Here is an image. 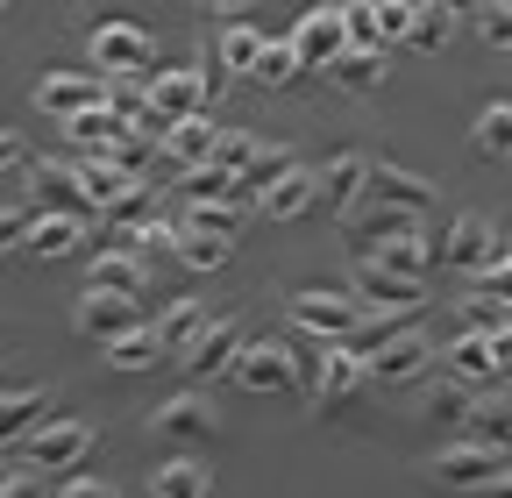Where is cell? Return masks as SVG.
I'll use <instances>...</instances> for the list:
<instances>
[{
	"mask_svg": "<svg viewBox=\"0 0 512 498\" xmlns=\"http://www.w3.org/2000/svg\"><path fill=\"white\" fill-rule=\"evenodd\" d=\"M434 484H448V491H491L498 477H512V456L505 449H491V442H448L441 456H434V470H427Z\"/></svg>",
	"mask_w": 512,
	"mask_h": 498,
	"instance_id": "6da1fadb",
	"label": "cell"
},
{
	"mask_svg": "<svg viewBox=\"0 0 512 498\" xmlns=\"http://www.w3.org/2000/svg\"><path fill=\"white\" fill-rule=\"evenodd\" d=\"M285 328L292 335H320V342H349L363 321H356L349 292H292L285 299Z\"/></svg>",
	"mask_w": 512,
	"mask_h": 498,
	"instance_id": "7a4b0ae2",
	"label": "cell"
},
{
	"mask_svg": "<svg viewBox=\"0 0 512 498\" xmlns=\"http://www.w3.org/2000/svg\"><path fill=\"white\" fill-rule=\"evenodd\" d=\"M72 328L86 335V342H100V349H114V342H128L136 328H150L143 314H136V299H121V292H79V306H72Z\"/></svg>",
	"mask_w": 512,
	"mask_h": 498,
	"instance_id": "3957f363",
	"label": "cell"
},
{
	"mask_svg": "<svg viewBox=\"0 0 512 498\" xmlns=\"http://www.w3.org/2000/svg\"><path fill=\"white\" fill-rule=\"evenodd\" d=\"M36 107H43L50 121H79V114H93V107H114V79H107V72H50V79L36 86Z\"/></svg>",
	"mask_w": 512,
	"mask_h": 498,
	"instance_id": "277c9868",
	"label": "cell"
},
{
	"mask_svg": "<svg viewBox=\"0 0 512 498\" xmlns=\"http://www.w3.org/2000/svg\"><path fill=\"white\" fill-rule=\"evenodd\" d=\"M498 249H505V235H498L484 214H456V221H448V235H441V264L484 278V271L498 264Z\"/></svg>",
	"mask_w": 512,
	"mask_h": 498,
	"instance_id": "5b68a950",
	"label": "cell"
},
{
	"mask_svg": "<svg viewBox=\"0 0 512 498\" xmlns=\"http://www.w3.org/2000/svg\"><path fill=\"white\" fill-rule=\"evenodd\" d=\"M228 378L242 385V392H292L299 385V356H292V342H249L242 356H235V370Z\"/></svg>",
	"mask_w": 512,
	"mask_h": 498,
	"instance_id": "8992f818",
	"label": "cell"
},
{
	"mask_svg": "<svg viewBox=\"0 0 512 498\" xmlns=\"http://www.w3.org/2000/svg\"><path fill=\"white\" fill-rule=\"evenodd\" d=\"M15 463H43V470H72V463H86L93 456V427L86 420H50V427H36L22 449H8Z\"/></svg>",
	"mask_w": 512,
	"mask_h": 498,
	"instance_id": "52a82bcc",
	"label": "cell"
},
{
	"mask_svg": "<svg viewBox=\"0 0 512 498\" xmlns=\"http://www.w3.org/2000/svg\"><path fill=\"white\" fill-rule=\"evenodd\" d=\"M349 299H363V306H377V314H420L427 306V292L420 285H406V278H392L377 257H356V271H349V285H342Z\"/></svg>",
	"mask_w": 512,
	"mask_h": 498,
	"instance_id": "ba28073f",
	"label": "cell"
},
{
	"mask_svg": "<svg viewBox=\"0 0 512 498\" xmlns=\"http://www.w3.org/2000/svg\"><path fill=\"white\" fill-rule=\"evenodd\" d=\"M207 72L200 65H164V72H150V107L171 121V129H178V121H200V107H207Z\"/></svg>",
	"mask_w": 512,
	"mask_h": 498,
	"instance_id": "9c48e42d",
	"label": "cell"
},
{
	"mask_svg": "<svg viewBox=\"0 0 512 498\" xmlns=\"http://www.w3.org/2000/svg\"><path fill=\"white\" fill-rule=\"evenodd\" d=\"M292 50H299V65H306V72L328 79V65L349 50V22H342V8H306L299 29H292Z\"/></svg>",
	"mask_w": 512,
	"mask_h": 498,
	"instance_id": "30bf717a",
	"label": "cell"
},
{
	"mask_svg": "<svg viewBox=\"0 0 512 498\" xmlns=\"http://www.w3.org/2000/svg\"><path fill=\"white\" fill-rule=\"evenodd\" d=\"M242 349H249L242 321H235V314H221V321H214L200 342H192V349L178 356V370H185L192 385H207V378H221V370H235V356H242Z\"/></svg>",
	"mask_w": 512,
	"mask_h": 498,
	"instance_id": "8fae6325",
	"label": "cell"
},
{
	"mask_svg": "<svg viewBox=\"0 0 512 498\" xmlns=\"http://www.w3.org/2000/svg\"><path fill=\"white\" fill-rule=\"evenodd\" d=\"M157 442H214V427H221V413L200 399V392H178V399H164V406H150V420H143Z\"/></svg>",
	"mask_w": 512,
	"mask_h": 498,
	"instance_id": "7c38bea8",
	"label": "cell"
},
{
	"mask_svg": "<svg viewBox=\"0 0 512 498\" xmlns=\"http://www.w3.org/2000/svg\"><path fill=\"white\" fill-rule=\"evenodd\" d=\"M93 65H107V79L150 72V29H136V22H100V29H93Z\"/></svg>",
	"mask_w": 512,
	"mask_h": 498,
	"instance_id": "4fadbf2b",
	"label": "cell"
},
{
	"mask_svg": "<svg viewBox=\"0 0 512 498\" xmlns=\"http://www.w3.org/2000/svg\"><path fill=\"white\" fill-rule=\"evenodd\" d=\"M434 356H441V349L427 342V328H406V335H392V342H384V349H377L363 370H370V385H413Z\"/></svg>",
	"mask_w": 512,
	"mask_h": 498,
	"instance_id": "5bb4252c",
	"label": "cell"
},
{
	"mask_svg": "<svg viewBox=\"0 0 512 498\" xmlns=\"http://www.w3.org/2000/svg\"><path fill=\"white\" fill-rule=\"evenodd\" d=\"M370 157L363 150H342V157H328V164H320V200H335V214L349 221L363 200H370Z\"/></svg>",
	"mask_w": 512,
	"mask_h": 498,
	"instance_id": "9a60e30c",
	"label": "cell"
},
{
	"mask_svg": "<svg viewBox=\"0 0 512 498\" xmlns=\"http://www.w3.org/2000/svg\"><path fill=\"white\" fill-rule=\"evenodd\" d=\"M50 406H57L50 385H15L8 399H0V449H22L36 427H50Z\"/></svg>",
	"mask_w": 512,
	"mask_h": 498,
	"instance_id": "2e32d148",
	"label": "cell"
},
{
	"mask_svg": "<svg viewBox=\"0 0 512 498\" xmlns=\"http://www.w3.org/2000/svg\"><path fill=\"white\" fill-rule=\"evenodd\" d=\"M370 200L427 221V214H434V185H427V178H413L406 164H377V171H370Z\"/></svg>",
	"mask_w": 512,
	"mask_h": 498,
	"instance_id": "e0dca14e",
	"label": "cell"
},
{
	"mask_svg": "<svg viewBox=\"0 0 512 498\" xmlns=\"http://www.w3.org/2000/svg\"><path fill=\"white\" fill-rule=\"evenodd\" d=\"M214 150H221V129H214L207 114H200V121H178V129L164 136V164H171L178 178H185V171H207Z\"/></svg>",
	"mask_w": 512,
	"mask_h": 498,
	"instance_id": "ac0fdd59",
	"label": "cell"
},
{
	"mask_svg": "<svg viewBox=\"0 0 512 498\" xmlns=\"http://www.w3.org/2000/svg\"><path fill=\"white\" fill-rule=\"evenodd\" d=\"M441 370H448V378H456V385H491L498 378V342L491 335H456V342H448L441 349Z\"/></svg>",
	"mask_w": 512,
	"mask_h": 498,
	"instance_id": "d6986e66",
	"label": "cell"
},
{
	"mask_svg": "<svg viewBox=\"0 0 512 498\" xmlns=\"http://www.w3.org/2000/svg\"><path fill=\"white\" fill-rule=\"evenodd\" d=\"M349 235L363 242V257H377L384 242H399V235H420V214H399V207H377V200H363V207L349 214Z\"/></svg>",
	"mask_w": 512,
	"mask_h": 498,
	"instance_id": "ffe728a7",
	"label": "cell"
},
{
	"mask_svg": "<svg viewBox=\"0 0 512 498\" xmlns=\"http://www.w3.org/2000/svg\"><path fill=\"white\" fill-rule=\"evenodd\" d=\"M79 185H86V207H93V214H114L143 178H136V171H121L114 157H86V164H79Z\"/></svg>",
	"mask_w": 512,
	"mask_h": 498,
	"instance_id": "44dd1931",
	"label": "cell"
},
{
	"mask_svg": "<svg viewBox=\"0 0 512 498\" xmlns=\"http://www.w3.org/2000/svg\"><path fill=\"white\" fill-rule=\"evenodd\" d=\"M150 278V257H136V249H93V292H121L136 299Z\"/></svg>",
	"mask_w": 512,
	"mask_h": 498,
	"instance_id": "7402d4cb",
	"label": "cell"
},
{
	"mask_svg": "<svg viewBox=\"0 0 512 498\" xmlns=\"http://www.w3.org/2000/svg\"><path fill=\"white\" fill-rule=\"evenodd\" d=\"M150 498H214V470L200 456H171L150 470Z\"/></svg>",
	"mask_w": 512,
	"mask_h": 498,
	"instance_id": "603a6c76",
	"label": "cell"
},
{
	"mask_svg": "<svg viewBox=\"0 0 512 498\" xmlns=\"http://www.w3.org/2000/svg\"><path fill=\"white\" fill-rule=\"evenodd\" d=\"M214 50H221V72H249L256 79V65H264V50H271V36L256 29V22H221V36H214Z\"/></svg>",
	"mask_w": 512,
	"mask_h": 498,
	"instance_id": "cb8c5ba5",
	"label": "cell"
},
{
	"mask_svg": "<svg viewBox=\"0 0 512 498\" xmlns=\"http://www.w3.org/2000/svg\"><path fill=\"white\" fill-rule=\"evenodd\" d=\"M377 264L392 271V278H406V285H420V278L441 264V242H434V235H399V242L377 249Z\"/></svg>",
	"mask_w": 512,
	"mask_h": 498,
	"instance_id": "d4e9b609",
	"label": "cell"
},
{
	"mask_svg": "<svg viewBox=\"0 0 512 498\" xmlns=\"http://www.w3.org/2000/svg\"><path fill=\"white\" fill-rule=\"evenodd\" d=\"M363 378H370V370H363V356H356V349H328V363H320V378H313V392H306V399H313V406H342Z\"/></svg>",
	"mask_w": 512,
	"mask_h": 498,
	"instance_id": "484cf974",
	"label": "cell"
},
{
	"mask_svg": "<svg viewBox=\"0 0 512 498\" xmlns=\"http://www.w3.org/2000/svg\"><path fill=\"white\" fill-rule=\"evenodd\" d=\"M36 193H43L36 214H93L86 207V185H79V164H43L36 171Z\"/></svg>",
	"mask_w": 512,
	"mask_h": 498,
	"instance_id": "4316f807",
	"label": "cell"
},
{
	"mask_svg": "<svg viewBox=\"0 0 512 498\" xmlns=\"http://www.w3.org/2000/svg\"><path fill=\"white\" fill-rule=\"evenodd\" d=\"M292 171H299V164H292V150H285V143H264V150H256V157H249V171L235 178V193H242V200L256 207V200H264V193H271V185H285Z\"/></svg>",
	"mask_w": 512,
	"mask_h": 498,
	"instance_id": "83f0119b",
	"label": "cell"
},
{
	"mask_svg": "<svg viewBox=\"0 0 512 498\" xmlns=\"http://www.w3.org/2000/svg\"><path fill=\"white\" fill-rule=\"evenodd\" d=\"M313 200H320V171H292L285 185H271V193L256 200V214H264V221H299Z\"/></svg>",
	"mask_w": 512,
	"mask_h": 498,
	"instance_id": "f1b7e54d",
	"label": "cell"
},
{
	"mask_svg": "<svg viewBox=\"0 0 512 498\" xmlns=\"http://www.w3.org/2000/svg\"><path fill=\"white\" fill-rule=\"evenodd\" d=\"M384 72H392V65H384V50H342L335 65H328V79H335L342 93H377Z\"/></svg>",
	"mask_w": 512,
	"mask_h": 498,
	"instance_id": "f546056e",
	"label": "cell"
},
{
	"mask_svg": "<svg viewBox=\"0 0 512 498\" xmlns=\"http://www.w3.org/2000/svg\"><path fill=\"white\" fill-rule=\"evenodd\" d=\"M207 328H214V314H207V306H200V299H178V306H171V314L157 321V335H164V349H171V356H185V349H192V342H200Z\"/></svg>",
	"mask_w": 512,
	"mask_h": 498,
	"instance_id": "4dcf8cb0",
	"label": "cell"
},
{
	"mask_svg": "<svg viewBox=\"0 0 512 498\" xmlns=\"http://www.w3.org/2000/svg\"><path fill=\"white\" fill-rule=\"evenodd\" d=\"M79 235H86V214H36L29 257H64V249H79Z\"/></svg>",
	"mask_w": 512,
	"mask_h": 498,
	"instance_id": "1f68e13d",
	"label": "cell"
},
{
	"mask_svg": "<svg viewBox=\"0 0 512 498\" xmlns=\"http://www.w3.org/2000/svg\"><path fill=\"white\" fill-rule=\"evenodd\" d=\"M470 150L477 157H512V100H491L470 129Z\"/></svg>",
	"mask_w": 512,
	"mask_h": 498,
	"instance_id": "d6a6232c",
	"label": "cell"
},
{
	"mask_svg": "<svg viewBox=\"0 0 512 498\" xmlns=\"http://www.w3.org/2000/svg\"><path fill=\"white\" fill-rule=\"evenodd\" d=\"M228 257H235L228 235H192V228H178V264H185V271H221Z\"/></svg>",
	"mask_w": 512,
	"mask_h": 498,
	"instance_id": "836d02e7",
	"label": "cell"
},
{
	"mask_svg": "<svg viewBox=\"0 0 512 498\" xmlns=\"http://www.w3.org/2000/svg\"><path fill=\"white\" fill-rule=\"evenodd\" d=\"M456 36V8H441V0H413V50H441Z\"/></svg>",
	"mask_w": 512,
	"mask_h": 498,
	"instance_id": "e575fe53",
	"label": "cell"
},
{
	"mask_svg": "<svg viewBox=\"0 0 512 498\" xmlns=\"http://www.w3.org/2000/svg\"><path fill=\"white\" fill-rule=\"evenodd\" d=\"M164 356H171V349H164V335H157V328H136L128 342H114V349H107V363H114V370H150V363H164Z\"/></svg>",
	"mask_w": 512,
	"mask_h": 498,
	"instance_id": "d590c367",
	"label": "cell"
},
{
	"mask_svg": "<svg viewBox=\"0 0 512 498\" xmlns=\"http://www.w3.org/2000/svg\"><path fill=\"white\" fill-rule=\"evenodd\" d=\"M463 328H470V335H505V328H512V306H505L498 292H470V299H463Z\"/></svg>",
	"mask_w": 512,
	"mask_h": 498,
	"instance_id": "8d00e7d4",
	"label": "cell"
},
{
	"mask_svg": "<svg viewBox=\"0 0 512 498\" xmlns=\"http://www.w3.org/2000/svg\"><path fill=\"white\" fill-rule=\"evenodd\" d=\"M185 228H192V235H228V242H235V228H242V200H221V207H185Z\"/></svg>",
	"mask_w": 512,
	"mask_h": 498,
	"instance_id": "74e56055",
	"label": "cell"
},
{
	"mask_svg": "<svg viewBox=\"0 0 512 498\" xmlns=\"http://www.w3.org/2000/svg\"><path fill=\"white\" fill-rule=\"evenodd\" d=\"M299 72H306V65H299L292 36H285V43H271V50H264V65H256V86H292Z\"/></svg>",
	"mask_w": 512,
	"mask_h": 498,
	"instance_id": "f35d334b",
	"label": "cell"
},
{
	"mask_svg": "<svg viewBox=\"0 0 512 498\" xmlns=\"http://www.w3.org/2000/svg\"><path fill=\"white\" fill-rule=\"evenodd\" d=\"M377 43H413V0H377Z\"/></svg>",
	"mask_w": 512,
	"mask_h": 498,
	"instance_id": "ab89813d",
	"label": "cell"
},
{
	"mask_svg": "<svg viewBox=\"0 0 512 498\" xmlns=\"http://www.w3.org/2000/svg\"><path fill=\"white\" fill-rule=\"evenodd\" d=\"M342 22H349V50H384V43H377V0L342 8Z\"/></svg>",
	"mask_w": 512,
	"mask_h": 498,
	"instance_id": "60d3db41",
	"label": "cell"
},
{
	"mask_svg": "<svg viewBox=\"0 0 512 498\" xmlns=\"http://www.w3.org/2000/svg\"><path fill=\"white\" fill-rule=\"evenodd\" d=\"M477 36H484L491 50L512 57V8H484V15H477Z\"/></svg>",
	"mask_w": 512,
	"mask_h": 498,
	"instance_id": "b9f144b4",
	"label": "cell"
},
{
	"mask_svg": "<svg viewBox=\"0 0 512 498\" xmlns=\"http://www.w3.org/2000/svg\"><path fill=\"white\" fill-rule=\"evenodd\" d=\"M0 164H8V193H22V178H29V143L8 129L0 136Z\"/></svg>",
	"mask_w": 512,
	"mask_h": 498,
	"instance_id": "7bdbcfd3",
	"label": "cell"
},
{
	"mask_svg": "<svg viewBox=\"0 0 512 498\" xmlns=\"http://www.w3.org/2000/svg\"><path fill=\"white\" fill-rule=\"evenodd\" d=\"M0 498H57V491H50L36 470H22V463H15L8 477H0Z\"/></svg>",
	"mask_w": 512,
	"mask_h": 498,
	"instance_id": "ee69618b",
	"label": "cell"
},
{
	"mask_svg": "<svg viewBox=\"0 0 512 498\" xmlns=\"http://www.w3.org/2000/svg\"><path fill=\"white\" fill-rule=\"evenodd\" d=\"M57 498H121V491H114L107 477H64V484H57Z\"/></svg>",
	"mask_w": 512,
	"mask_h": 498,
	"instance_id": "f6af8a7d",
	"label": "cell"
},
{
	"mask_svg": "<svg viewBox=\"0 0 512 498\" xmlns=\"http://www.w3.org/2000/svg\"><path fill=\"white\" fill-rule=\"evenodd\" d=\"M477 285H484V292H498V299L512 306V249H498V264H491V271H484Z\"/></svg>",
	"mask_w": 512,
	"mask_h": 498,
	"instance_id": "bcb514c9",
	"label": "cell"
},
{
	"mask_svg": "<svg viewBox=\"0 0 512 498\" xmlns=\"http://www.w3.org/2000/svg\"><path fill=\"white\" fill-rule=\"evenodd\" d=\"M434 420H448V427L470 420V399H463V392H441V399H434Z\"/></svg>",
	"mask_w": 512,
	"mask_h": 498,
	"instance_id": "7dc6e473",
	"label": "cell"
},
{
	"mask_svg": "<svg viewBox=\"0 0 512 498\" xmlns=\"http://www.w3.org/2000/svg\"><path fill=\"white\" fill-rule=\"evenodd\" d=\"M491 342H498V385L512 392V328H505V335H491Z\"/></svg>",
	"mask_w": 512,
	"mask_h": 498,
	"instance_id": "c3c4849f",
	"label": "cell"
},
{
	"mask_svg": "<svg viewBox=\"0 0 512 498\" xmlns=\"http://www.w3.org/2000/svg\"><path fill=\"white\" fill-rule=\"evenodd\" d=\"M484 498H512V477H498V484H491V491H484Z\"/></svg>",
	"mask_w": 512,
	"mask_h": 498,
	"instance_id": "681fc988",
	"label": "cell"
}]
</instances>
